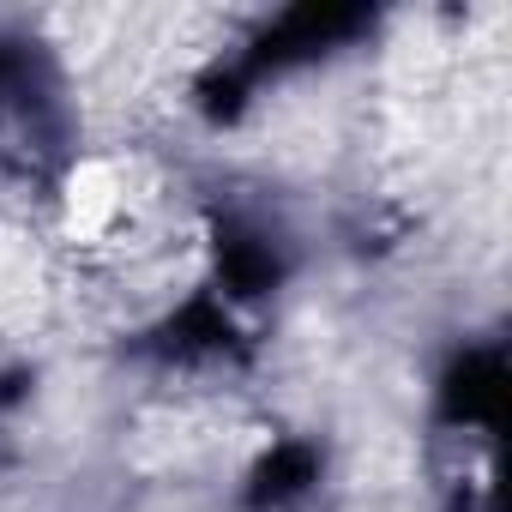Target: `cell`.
<instances>
[{
  "instance_id": "obj_1",
  "label": "cell",
  "mask_w": 512,
  "mask_h": 512,
  "mask_svg": "<svg viewBox=\"0 0 512 512\" xmlns=\"http://www.w3.org/2000/svg\"><path fill=\"white\" fill-rule=\"evenodd\" d=\"M127 211V175L109 157H85L61 181V229L73 241H103Z\"/></svg>"
}]
</instances>
